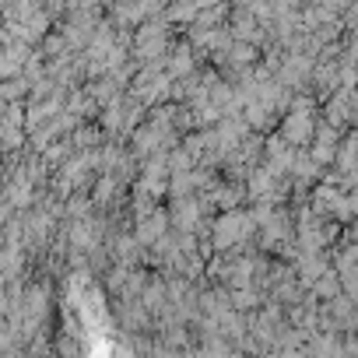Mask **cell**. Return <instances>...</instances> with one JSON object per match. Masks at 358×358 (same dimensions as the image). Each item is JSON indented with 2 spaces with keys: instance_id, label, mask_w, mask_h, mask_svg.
<instances>
[{
  "instance_id": "1",
  "label": "cell",
  "mask_w": 358,
  "mask_h": 358,
  "mask_svg": "<svg viewBox=\"0 0 358 358\" xmlns=\"http://www.w3.org/2000/svg\"><path fill=\"white\" fill-rule=\"evenodd\" d=\"M302 137H309V116H295L288 123V140H302Z\"/></svg>"
}]
</instances>
